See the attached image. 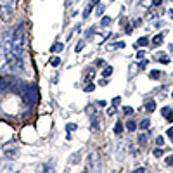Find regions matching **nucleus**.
<instances>
[{"label":"nucleus","instance_id":"f257e3e1","mask_svg":"<svg viewBox=\"0 0 173 173\" xmlns=\"http://www.w3.org/2000/svg\"><path fill=\"white\" fill-rule=\"evenodd\" d=\"M24 26L17 24L16 29L11 33V43H12V52L16 55H23L24 52Z\"/></svg>","mask_w":173,"mask_h":173},{"label":"nucleus","instance_id":"f03ea898","mask_svg":"<svg viewBox=\"0 0 173 173\" xmlns=\"http://www.w3.org/2000/svg\"><path fill=\"white\" fill-rule=\"evenodd\" d=\"M16 92L21 95L23 102L26 106H33L36 102V87H33V85H19V88Z\"/></svg>","mask_w":173,"mask_h":173},{"label":"nucleus","instance_id":"7ed1b4c3","mask_svg":"<svg viewBox=\"0 0 173 173\" xmlns=\"http://www.w3.org/2000/svg\"><path fill=\"white\" fill-rule=\"evenodd\" d=\"M0 9L4 11V14H12L14 11V0H0Z\"/></svg>","mask_w":173,"mask_h":173},{"label":"nucleus","instance_id":"20e7f679","mask_svg":"<svg viewBox=\"0 0 173 173\" xmlns=\"http://www.w3.org/2000/svg\"><path fill=\"white\" fill-rule=\"evenodd\" d=\"M95 4H99V0H92V2H88V4H87V7H85V11H83V17H85V19L88 17V14L92 12V7L95 5Z\"/></svg>","mask_w":173,"mask_h":173},{"label":"nucleus","instance_id":"39448f33","mask_svg":"<svg viewBox=\"0 0 173 173\" xmlns=\"http://www.w3.org/2000/svg\"><path fill=\"white\" fill-rule=\"evenodd\" d=\"M154 59H156V61H161L163 64H170V57L166 54H163V52H158V54L154 55Z\"/></svg>","mask_w":173,"mask_h":173},{"label":"nucleus","instance_id":"423d86ee","mask_svg":"<svg viewBox=\"0 0 173 173\" xmlns=\"http://www.w3.org/2000/svg\"><path fill=\"white\" fill-rule=\"evenodd\" d=\"M144 109L147 111V113H154V109H156V100H147V102L144 104Z\"/></svg>","mask_w":173,"mask_h":173},{"label":"nucleus","instance_id":"0eeeda50","mask_svg":"<svg viewBox=\"0 0 173 173\" xmlns=\"http://www.w3.org/2000/svg\"><path fill=\"white\" fill-rule=\"evenodd\" d=\"M149 45V38L147 36H140L137 40V43H135V47H147Z\"/></svg>","mask_w":173,"mask_h":173},{"label":"nucleus","instance_id":"6e6552de","mask_svg":"<svg viewBox=\"0 0 173 173\" xmlns=\"http://www.w3.org/2000/svg\"><path fill=\"white\" fill-rule=\"evenodd\" d=\"M147 138H149V131L140 133V135H138V145H142V147H144V145L147 144Z\"/></svg>","mask_w":173,"mask_h":173},{"label":"nucleus","instance_id":"1a4fd4ad","mask_svg":"<svg viewBox=\"0 0 173 173\" xmlns=\"http://www.w3.org/2000/svg\"><path fill=\"white\" fill-rule=\"evenodd\" d=\"M163 40H165V33H159V35H156V36H154V40H152V43H154L156 47H159V45L163 43Z\"/></svg>","mask_w":173,"mask_h":173},{"label":"nucleus","instance_id":"9d476101","mask_svg":"<svg viewBox=\"0 0 173 173\" xmlns=\"http://www.w3.org/2000/svg\"><path fill=\"white\" fill-rule=\"evenodd\" d=\"M161 76H163V73H161V71H158V69H154V71H151V73H149V78H151V80H159Z\"/></svg>","mask_w":173,"mask_h":173},{"label":"nucleus","instance_id":"9b49d317","mask_svg":"<svg viewBox=\"0 0 173 173\" xmlns=\"http://www.w3.org/2000/svg\"><path fill=\"white\" fill-rule=\"evenodd\" d=\"M80 156H82L80 152H75V154H71V156H69V163H71V165H75V163H80Z\"/></svg>","mask_w":173,"mask_h":173},{"label":"nucleus","instance_id":"f8f14e48","mask_svg":"<svg viewBox=\"0 0 173 173\" xmlns=\"http://www.w3.org/2000/svg\"><path fill=\"white\" fill-rule=\"evenodd\" d=\"M111 23H113V19H111L109 16H104V17H100V26H111Z\"/></svg>","mask_w":173,"mask_h":173},{"label":"nucleus","instance_id":"ddd939ff","mask_svg":"<svg viewBox=\"0 0 173 173\" xmlns=\"http://www.w3.org/2000/svg\"><path fill=\"white\" fill-rule=\"evenodd\" d=\"M90 128L94 131H97L99 130V116H94L92 118V123H90Z\"/></svg>","mask_w":173,"mask_h":173},{"label":"nucleus","instance_id":"4468645a","mask_svg":"<svg viewBox=\"0 0 173 173\" xmlns=\"http://www.w3.org/2000/svg\"><path fill=\"white\" fill-rule=\"evenodd\" d=\"M62 48H64V43H61V42H55L50 50H52V52H61Z\"/></svg>","mask_w":173,"mask_h":173},{"label":"nucleus","instance_id":"2eb2a0df","mask_svg":"<svg viewBox=\"0 0 173 173\" xmlns=\"http://www.w3.org/2000/svg\"><path fill=\"white\" fill-rule=\"evenodd\" d=\"M149 126H151V119H149V118H144V119L140 121V128H142V130H147Z\"/></svg>","mask_w":173,"mask_h":173},{"label":"nucleus","instance_id":"dca6fc26","mask_svg":"<svg viewBox=\"0 0 173 173\" xmlns=\"http://www.w3.org/2000/svg\"><path fill=\"white\" fill-rule=\"evenodd\" d=\"M114 133H116V135H121V133H123V123H121V121H118V123L114 125Z\"/></svg>","mask_w":173,"mask_h":173},{"label":"nucleus","instance_id":"f3484780","mask_svg":"<svg viewBox=\"0 0 173 173\" xmlns=\"http://www.w3.org/2000/svg\"><path fill=\"white\" fill-rule=\"evenodd\" d=\"M152 17H156V7H151L145 14V19H152Z\"/></svg>","mask_w":173,"mask_h":173},{"label":"nucleus","instance_id":"a211bd4d","mask_svg":"<svg viewBox=\"0 0 173 173\" xmlns=\"http://www.w3.org/2000/svg\"><path fill=\"white\" fill-rule=\"evenodd\" d=\"M126 128H128V131H135V128H137V123H135L133 119H130V121L126 123Z\"/></svg>","mask_w":173,"mask_h":173},{"label":"nucleus","instance_id":"6ab92c4d","mask_svg":"<svg viewBox=\"0 0 173 173\" xmlns=\"http://www.w3.org/2000/svg\"><path fill=\"white\" fill-rule=\"evenodd\" d=\"M123 47H125V42H116V43L109 45V50H114V48H123Z\"/></svg>","mask_w":173,"mask_h":173},{"label":"nucleus","instance_id":"aec40b11","mask_svg":"<svg viewBox=\"0 0 173 173\" xmlns=\"http://www.w3.org/2000/svg\"><path fill=\"white\" fill-rule=\"evenodd\" d=\"M113 75V66H106L102 69V76H111Z\"/></svg>","mask_w":173,"mask_h":173},{"label":"nucleus","instance_id":"412c9836","mask_svg":"<svg viewBox=\"0 0 173 173\" xmlns=\"http://www.w3.org/2000/svg\"><path fill=\"white\" fill-rule=\"evenodd\" d=\"M59 64H61V59H59V57H52V59H50V66H59Z\"/></svg>","mask_w":173,"mask_h":173},{"label":"nucleus","instance_id":"4be33fe9","mask_svg":"<svg viewBox=\"0 0 173 173\" xmlns=\"http://www.w3.org/2000/svg\"><path fill=\"white\" fill-rule=\"evenodd\" d=\"M152 154H154V158H161V156H163V149L158 147V149H154V151H152Z\"/></svg>","mask_w":173,"mask_h":173},{"label":"nucleus","instance_id":"5701e85b","mask_svg":"<svg viewBox=\"0 0 173 173\" xmlns=\"http://www.w3.org/2000/svg\"><path fill=\"white\" fill-rule=\"evenodd\" d=\"M76 128H78L76 123H68V125H66V130H68V131H73V130H76Z\"/></svg>","mask_w":173,"mask_h":173},{"label":"nucleus","instance_id":"b1692460","mask_svg":"<svg viewBox=\"0 0 173 173\" xmlns=\"http://www.w3.org/2000/svg\"><path fill=\"white\" fill-rule=\"evenodd\" d=\"M5 88H7V82L4 78H0V92H4Z\"/></svg>","mask_w":173,"mask_h":173},{"label":"nucleus","instance_id":"393cba45","mask_svg":"<svg viewBox=\"0 0 173 173\" xmlns=\"http://www.w3.org/2000/svg\"><path fill=\"white\" fill-rule=\"evenodd\" d=\"M83 45H85V42H78V45H76V48H75V50H76V52H82V48H83Z\"/></svg>","mask_w":173,"mask_h":173},{"label":"nucleus","instance_id":"a878e982","mask_svg":"<svg viewBox=\"0 0 173 173\" xmlns=\"http://www.w3.org/2000/svg\"><path fill=\"white\" fill-rule=\"evenodd\" d=\"M123 113L126 116H130V114H133V109H131V107H123Z\"/></svg>","mask_w":173,"mask_h":173},{"label":"nucleus","instance_id":"bb28decb","mask_svg":"<svg viewBox=\"0 0 173 173\" xmlns=\"http://www.w3.org/2000/svg\"><path fill=\"white\" fill-rule=\"evenodd\" d=\"M166 121H170V123H173V111H170V113H168V114H166Z\"/></svg>","mask_w":173,"mask_h":173},{"label":"nucleus","instance_id":"cd10ccee","mask_svg":"<svg viewBox=\"0 0 173 173\" xmlns=\"http://www.w3.org/2000/svg\"><path fill=\"white\" fill-rule=\"evenodd\" d=\"M94 88H95V85H94V83H90V85L85 87V92H94Z\"/></svg>","mask_w":173,"mask_h":173},{"label":"nucleus","instance_id":"c85d7f7f","mask_svg":"<svg viewBox=\"0 0 173 173\" xmlns=\"http://www.w3.org/2000/svg\"><path fill=\"white\" fill-rule=\"evenodd\" d=\"M119 102H121V97H114V99H113V106H114V107H118Z\"/></svg>","mask_w":173,"mask_h":173},{"label":"nucleus","instance_id":"c756f323","mask_svg":"<svg viewBox=\"0 0 173 173\" xmlns=\"http://www.w3.org/2000/svg\"><path fill=\"white\" fill-rule=\"evenodd\" d=\"M170 111H171V107H168V106H166V107H163V109H161V114H163V116H166Z\"/></svg>","mask_w":173,"mask_h":173},{"label":"nucleus","instance_id":"7c9ffc66","mask_svg":"<svg viewBox=\"0 0 173 173\" xmlns=\"http://www.w3.org/2000/svg\"><path fill=\"white\" fill-rule=\"evenodd\" d=\"M166 165H168V166H173V154L166 158Z\"/></svg>","mask_w":173,"mask_h":173},{"label":"nucleus","instance_id":"2f4dec72","mask_svg":"<svg viewBox=\"0 0 173 173\" xmlns=\"http://www.w3.org/2000/svg\"><path fill=\"white\" fill-rule=\"evenodd\" d=\"M156 144L163 145V144H165V137H158V138H156Z\"/></svg>","mask_w":173,"mask_h":173},{"label":"nucleus","instance_id":"473e14b6","mask_svg":"<svg viewBox=\"0 0 173 173\" xmlns=\"http://www.w3.org/2000/svg\"><path fill=\"white\" fill-rule=\"evenodd\" d=\"M104 64H106V61H104V59H97V61H95V66H99V68H100V66H104Z\"/></svg>","mask_w":173,"mask_h":173},{"label":"nucleus","instance_id":"72a5a7b5","mask_svg":"<svg viewBox=\"0 0 173 173\" xmlns=\"http://www.w3.org/2000/svg\"><path fill=\"white\" fill-rule=\"evenodd\" d=\"M163 4V0H152V7H158Z\"/></svg>","mask_w":173,"mask_h":173},{"label":"nucleus","instance_id":"f704fd0d","mask_svg":"<svg viewBox=\"0 0 173 173\" xmlns=\"http://www.w3.org/2000/svg\"><path fill=\"white\" fill-rule=\"evenodd\" d=\"M166 135L173 140V128H168V130H166Z\"/></svg>","mask_w":173,"mask_h":173},{"label":"nucleus","instance_id":"c9c22d12","mask_svg":"<svg viewBox=\"0 0 173 173\" xmlns=\"http://www.w3.org/2000/svg\"><path fill=\"white\" fill-rule=\"evenodd\" d=\"M104 12V5H99V9H97V16H102Z\"/></svg>","mask_w":173,"mask_h":173},{"label":"nucleus","instance_id":"e433bc0d","mask_svg":"<svg viewBox=\"0 0 173 173\" xmlns=\"http://www.w3.org/2000/svg\"><path fill=\"white\" fill-rule=\"evenodd\" d=\"M147 62H149V61H140V62H138V68H140V69L145 68V66H147Z\"/></svg>","mask_w":173,"mask_h":173},{"label":"nucleus","instance_id":"4c0bfd02","mask_svg":"<svg viewBox=\"0 0 173 173\" xmlns=\"http://www.w3.org/2000/svg\"><path fill=\"white\" fill-rule=\"evenodd\" d=\"M94 33H95V29H94V28H90L88 31H87V36H92Z\"/></svg>","mask_w":173,"mask_h":173},{"label":"nucleus","instance_id":"58836bf2","mask_svg":"<svg viewBox=\"0 0 173 173\" xmlns=\"http://www.w3.org/2000/svg\"><path fill=\"white\" fill-rule=\"evenodd\" d=\"M97 104H99L100 107H104V106H106V104H107V102H106V100H99V102H97Z\"/></svg>","mask_w":173,"mask_h":173},{"label":"nucleus","instance_id":"ea45409f","mask_svg":"<svg viewBox=\"0 0 173 173\" xmlns=\"http://www.w3.org/2000/svg\"><path fill=\"white\" fill-rule=\"evenodd\" d=\"M168 14H170V17L173 19V9H171V11H168Z\"/></svg>","mask_w":173,"mask_h":173},{"label":"nucleus","instance_id":"a19ab883","mask_svg":"<svg viewBox=\"0 0 173 173\" xmlns=\"http://www.w3.org/2000/svg\"><path fill=\"white\" fill-rule=\"evenodd\" d=\"M171 97H173V94H171Z\"/></svg>","mask_w":173,"mask_h":173}]
</instances>
